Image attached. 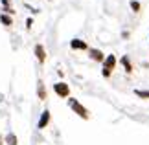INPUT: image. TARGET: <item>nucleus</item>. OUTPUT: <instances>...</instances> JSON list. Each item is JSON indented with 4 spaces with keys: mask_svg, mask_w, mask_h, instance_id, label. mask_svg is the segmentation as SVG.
<instances>
[{
    "mask_svg": "<svg viewBox=\"0 0 149 145\" xmlns=\"http://www.w3.org/2000/svg\"><path fill=\"white\" fill-rule=\"evenodd\" d=\"M68 107H70L74 112H76V116H79L81 119H90V112L76 99V97H68Z\"/></svg>",
    "mask_w": 149,
    "mask_h": 145,
    "instance_id": "nucleus-1",
    "label": "nucleus"
},
{
    "mask_svg": "<svg viewBox=\"0 0 149 145\" xmlns=\"http://www.w3.org/2000/svg\"><path fill=\"white\" fill-rule=\"evenodd\" d=\"M54 92L59 97H63V99H68V97H70V86H68V83H63V81L54 83Z\"/></svg>",
    "mask_w": 149,
    "mask_h": 145,
    "instance_id": "nucleus-2",
    "label": "nucleus"
},
{
    "mask_svg": "<svg viewBox=\"0 0 149 145\" xmlns=\"http://www.w3.org/2000/svg\"><path fill=\"white\" fill-rule=\"evenodd\" d=\"M50 119H52L50 110H48V108H46V110H42V112H41V118H39V121H37V129H39V130L46 129L48 123H50Z\"/></svg>",
    "mask_w": 149,
    "mask_h": 145,
    "instance_id": "nucleus-3",
    "label": "nucleus"
},
{
    "mask_svg": "<svg viewBox=\"0 0 149 145\" xmlns=\"http://www.w3.org/2000/svg\"><path fill=\"white\" fill-rule=\"evenodd\" d=\"M118 65V59H116V55L114 53H109L105 57V61H103V70H109V72H112L114 68H116Z\"/></svg>",
    "mask_w": 149,
    "mask_h": 145,
    "instance_id": "nucleus-4",
    "label": "nucleus"
},
{
    "mask_svg": "<svg viewBox=\"0 0 149 145\" xmlns=\"http://www.w3.org/2000/svg\"><path fill=\"white\" fill-rule=\"evenodd\" d=\"M88 57L92 59L94 62H101L103 65V61H105V53H103L101 50H98V48H88Z\"/></svg>",
    "mask_w": 149,
    "mask_h": 145,
    "instance_id": "nucleus-5",
    "label": "nucleus"
},
{
    "mask_svg": "<svg viewBox=\"0 0 149 145\" xmlns=\"http://www.w3.org/2000/svg\"><path fill=\"white\" fill-rule=\"evenodd\" d=\"M33 51H35L37 61L41 62V65H44V62H46V50H44V46H42V44H35Z\"/></svg>",
    "mask_w": 149,
    "mask_h": 145,
    "instance_id": "nucleus-6",
    "label": "nucleus"
},
{
    "mask_svg": "<svg viewBox=\"0 0 149 145\" xmlns=\"http://www.w3.org/2000/svg\"><path fill=\"white\" fill-rule=\"evenodd\" d=\"M70 48L72 50H79V51H88V44L81 39H72L70 40Z\"/></svg>",
    "mask_w": 149,
    "mask_h": 145,
    "instance_id": "nucleus-7",
    "label": "nucleus"
},
{
    "mask_svg": "<svg viewBox=\"0 0 149 145\" xmlns=\"http://www.w3.org/2000/svg\"><path fill=\"white\" fill-rule=\"evenodd\" d=\"M120 62L123 65V70L127 72V74H133V70H134V68H133V65H131V59H129V55H123L122 59H120Z\"/></svg>",
    "mask_w": 149,
    "mask_h": 145,
    "instance_id": "nucleus-8",
    "label": "nucleus"
},
{
    "mask_svg": "<svg viewBox=\"0 0 149 145\" xmlns=\"http://www.w3.org/2000/svg\"><path fill=\"white\" fill-rule=\"evenodd\" d=\"M37 96H39V99H41V101L46 99V88H44L42 81H39V83H37Z\"/></svg>",
    "mask_w": 149,
    "mask_h": 145,
    "instance_id": "nucleus-9",
    "label": "nucleus"
},
{
    "mask_svg": "<svg viewBox=\"0 0 149 145\" xmlns=\"http://www.w3.org/2000/svg\"><path fill=\"white\" fill-rule=\"evenodd\" d=\"M4 142L8 143V145H17V143H19V140H17V136L13 134V132H9V134H6V136H4Z\"/></svg>",
    "mask_w": 149,
    "mask_h": 145,
    "instance_id": "nucleus-10",
    "label": "nucleus"
},
{
    "mask_svg": "<svg viewBox=\"0 0 149 145\" xmlns=\"http://www.w3.org/2000/svg\"><path fill=\"white\" fill-rule=\"evenodd\" d=\"M0 22H2L4 26H11L13 24V19H11V15H8V13H2L0 15Z\"/></svg>",
    "mask_w": 149,
    "mask_h": 145,
    "instance_id": "nucleus-11",
    "label": "nucleus"
},
{
    "mask_svg": "<svg viewBox=\"0 0 149 145\" xmlns=\"http://www.w3.org/2000/svg\"><path fill=\"white\" fill-rule=\"evenodd\" d=\"M134 96L142 97V99H149V90H140V88H136V90H134Z\"/></svg>",
    "mask_w": 149,
    "mask_h": 145,
    "instance_id": "nucleus-12",
    "label": "nucleus"
},
{
    "mask_svg": "<svg viewBox=\"0 0 149 145\" xmlns=\"http://www.w3.org/2000/svg\"><path fill=\"white\" fill-rule=\"evenodd\" d=\"M129 6H131V9H133L134 13H138V11L142 9V4L138 2V0H131V2H129Z\"/></svg>",
    "mask_w": 149,
    "mask_h": 145,
    "instance_id": "nucleus-13",
    "label": "nucleus"
},
{
    "mask_svg": "<svg viewBox=\"0 0 149 145\" xmlns=\"http://www.w3.org/2000/svg\"><path fill=\"white\" fill-rule=\"evenodd\" d=\"M31 26H33V19L30 17V19L26 20V30H31Z\"/></svg>",
    "mask_w": 149,
    "mask_h": 145,
    "instance_id": "nucleus-14",
    "label": "nucleus"
},
{
    "mask_svg": "<svg viewBox=\"0 0 149 145\" xmlns=\"http://www.w3.org/2000/svg\"><path fill=\"white\" fill-rule=\"evenodd\" d=\"M111 74H112V72H109V70H103V68H101V75H103V77H111Z\"/></svg>",
    "mask_w": 149,
    "mask_h": 145,
    "instance_id": "nucleus-15",
    "label": "nucleus"
},
{
    "mask_svg": "<svg viewBox=\"0 0 149 145\" xmlns=\"http://www.w3.org/2000/svg\"><path fill=\"white\" fill-rule=\"evenodd\" d=\"M0 145H4V142H2V136H0Z\"/></svg>",
    "mask_w": 149,
    "mask_h": 145,
    "instance_id": "nucleus-16",
    "label": "nucleus"
}]
</instances>
